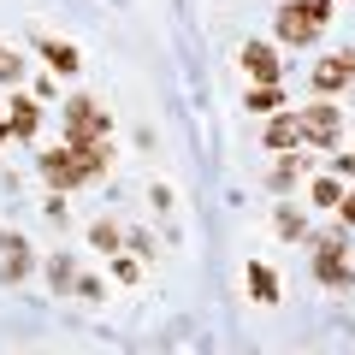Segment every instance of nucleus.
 <instances>
[{"instance_id": "f257e3e1", "label": "nucleus", "mask_w": 355, "mask_h": 355, "mask_svg": "<svg viewBox=\"0 0 355 355\" xmlns=\"http://www.w3.org/2000/svg\"><path fill=\"white\" fill-rule=\"evenodd\" d=\"M314 279L331 284V291H349L355 284V266H349V254H343L338 231H331V237H314Z\"/></svg>"}, {"instance_id": "39448f33", "label": "nucleus", "mask_w": 355, "mask_h": 355, "mask_svg": "<svg viewBox=\"0 0 355 355\" xmlns=\"http://www.w3.org/2000/svg\"><path fill=\"white\" fill-rule=\"evenodd\" d=\"M349 83H355V48L314 65V89H326V95H338V89H349Z\"/></svg>"}, {"instance_id": "20e7f679", "label": "nucleus", "mask_w": 355, "mask_h": 355, "mask_svg": "<svg viewBox=\"0 0 355 355\" xmlns=\"http://www.w3.org/2000/svg\"><path fill=\"white\" fill-rule=\"evenodd\" d=\"M243 71H249L254 83H279V77H284L279 48H272V42H243Z\"/></svg>"}, {"instance_id": "5701e85b", "label": "nucleus", "mask_w": 355, "mask_h": 355, "mask_svg": "<svg viewBox=\"0 0 355 355\" xmlns=\"http://www.w3.org/2000/svg\"><path fill=\"white\" fill-rule=\"evenodd\" d=\"M331 172H338L343 184H349V178H355V154H338V160H331Z\"/></svg>"}, {"instance_id": "9b49d317", "label": "nucleus", "mask_w": 355, "mask_h": 355, "mask_svg": "<svg viewBox=\"0 0 355 355\" xmlns=\"http://www.w3.org/2000/svg\"><path fill=\"white\" fill-rule=\"evenodd\" d=\"M243 107H249V113H279V107H284V89L279 83H254L249 95H243Z\"/></svg>"}, {"instance_id": "f3484780", "label": "nucleus", "mask_w": 355, "mask_h": 355, "mask_svg": "<svg viewBox=\"0 0 355 355\" xmlns=\"http://www.w3.org/2000/svg\"><path fill=\"white\" fill-rule=\"evenodd\" d=\"M279 237H291V243L308 237V225H302V214H296V207H279Z\"/></svg>"}, {"instance_id": "a211bd4d", "label": "nucleus", "mask_w": 355, "mask_h": 355, "mask_svg": "<svg viewBox=\"0 0 355 355\" xmlns=\"http://www.w3.org/2000/svg\"><path fill=\"white\" fill-rule=\"evenodd\" d=\"M0 83H24V60L0 48Z\"/></svg>"}, {"instance_id": "4be33fe9", "label": "nucleus", "mask_w": 355, "mask_h": 355, "mask_svg": "<svg viewBox=\"0 0 355 355\" xmlns=\"http://www.w3.org/2000/svg\"><path fill=\"white\" fill-rule=\"evenodd\" d=\"M71 291H77V296H89V302H101V284H95V279H83V272H77V284H71Z\"/></svg>"}, {"instance_id": "f8f14e48", "label": "nucleus", "mask_w": 355, "mask_h": 355, "mask_svg": "<svg viewBox=\"0 0 355 355\" xmlns=\"http://www.w3.org/2000/svg\"><path fill=\"white\" fill-rule=\"evenodd\" d=\"M42 60H48V65H53V71H60V77H71L77 65H83V60H77V48H65V42H53V36L42 42Z\"/></svg>"}, {"instance_id": "ddd939ff", "label": "nucleus", "mask_w": 355, "mask_h": 355, "mask_svg": "<svg viewBox=\"0 0 355 355\" xmlns=\"http://www.w3.org/2000/svg\"><path fill=\"white\" fill-rule=\"evenodd\" d=\"M308 202L314 207H338L343 202V178L331 172V178H314V184H308Z\"/></svg>"}, {"instance_id": "f03ea898", "label": "nucleus", "mask_w": 355, "mask_h": 355, "mask_svg": "<svg viewBox=\"0 0 355 355\" xmlns=\"http://www.w3.org/2000/svg\"><path fill=\"white\" fill-rule=\"evenodd\" d=\"M107 130H113V119H107L95 101L77 95V101L65 107V142H107Z\"/></svg>"}, {"instance_id": "dca6fc26", "label": "nucleus", "mask_w": 355, "mask_h": 355, "mask_svg": "<svg viewBox=\"0 0 355 355\" xmlns=\"http://www.w3.org/2000/svg\"><path fill=\"white\" fill-rule=\"evenodd\" d=\"M48 279H53V291H71V284H77V266H71V254H53Z\"/></svg>"}, {"instance_id": "9d476101", "label": "nucleus", "mask_w": 355, "mask_h": 355, "mask_svg": "<svg viewBox=\"0 0 355 355\" xmlns=\"http://www.w3.org/2000/svg\"><path fill=\"white\" fill-rule=\"evenodd\" d=\"M249 296H254V302H266V308H272V302H279V272L254 261V266H249Z\"/></svg>"}, {"instance_id": "412c9836", "label": "nucleus", "mask_w": 355, "mask_h": 355, "mask_svg": "<svg viewBox=\"0 0 355 355\" xmlns=\"http://www.w3.org/2000/svg\"><path fill=\"white\" fill-rule=\"evenodd\" d=\"M296 6H302L314 24H326V18H331V0H296Z\"/></svg>"}, {"instance_id": "6e6552de", "label": "nucleus", "mask_w": 355, "mask_h": 355, "mask_svg": "<svg viewBox=\"0 0 355 355\" xmlns=\"http://www.w3.org/2000/svg\"><path fill=\"white\" fill-rule=\"evenodd\" d=\"M0 254H6V266H0V279L6 284H18L30 272V243L18 237V231H6V237H0Z\"/></svg>"}, {"instance_id": "423d86ee", "label": "nucleus", "mask_w": 355, "mask_h": 355, "mask_svg": "<svg viewBox=\"0 0 355 355\" xmlns=\"http://www.w3.org/2000/svg\"><path fill=\"white\" fill-rule=\"evenodd\" d=\"M261 142H266V148H279V154L296 148V142H302V113H284V107H279V113L261 125Z\"/></svg>"}, {"instance_id": "6ab92c4d", "label": "nucleus", "mask_w": 355, "mask_h": 355, "mask_svg": "<svg viewBox=\"0 0 355 355\" xmlns=\"http://www.w3.org/2000/svg\"><path fill=\"white\" fill-rule=\"evenodd\" d=\"M113 279H119V284H137V279H142V266L125 261V254H113Z\"/></svg>"}, {"instance_id": "1a4fd4ad", "label": "nucleus", "mask_w": 355, "mask_h": 355, "mask_svg": "<svg viewBox=\"0 0 355 355\" xmlns=\"http://www.w3.org/2000/svg\"><path fill=\"white\" fill-rule=\"evenodd\" d=\"M6 119H12V137H18V142H30V137H36V125H42V113H36L30 95H18V101L6 107Z\"/></svg>"}, {"instance_id": "7ed1b4c3", "label": "nucleus", "mask_w": 355, "mask_h": 355, "mask_svg": "<svg viewBox=\"0 0 355 355\" xmlns=\"http://www.w3.org/2000/svg\"><path fill=\"white\" fill-rule=\"evenodd\" d=\"M302 142H314V148H338V142H343V113L331 101H314L302 113Z\"/></svg>"}, {"instance_id": "4468645a", "label": "nucleus", "mask_w": 355, "mask_h": 355, "mask_svg": "<svg viewBox=\"0 0 355 355\" xmlns=\"http://www.w3.org/2000/svg\"><path fill=\"white\" fill-rule=\"evenodd\" d=\"M89 243H95L101 254H119V243H125V231H119V219H95V225H89Z\"/></svg>"}, {"instance_id": "aec40b11", "label": "nucleus", "mask_w": 355, "mask_h": 355, "mask_svg": "<svg viewBox=\"0 0 355 355\" xmlns=\"http://www.w3.org/2000/svg\"><path fill=\"white\" fill-rule=\"evenodd\" d=\"M338 225L355 231V190H343V202H338Z\"/></svg>"}, {"instance_id": "b1692460", "label": "nucleus", "mask_w": 355, "mask_h": 355, "mask_svg": "<svg viewBox=\"0 0 355 355\" xmlns=\"http://www.w3.org/2000/svg\"><path fill=\"white\" fill-rule=\"evenodd\" d=\"M0 137H12V119H6V113H0Z\"/></svg>"}, {"instance_id": "2eb2a0df", "label": "nucleus", "mask_w": 355, "mask_h": 355, "mask_svg": "<svg viewBox=\"0 0 355 355\" xmlns=\"http://www.w3.org/2000/svg\"><path fill=\"white\" fill-rule=\"evenodd\" d=\"M296 178H302V160H296V154H291V148H284V160H279V166H272V172H266V190H291Z\"/></svg>"}, {"instance_id": "0eeeda50", "label": "nucleus", "mask_w": 355, "mask_h": 355, "mask_svg": "<svg viewBox=\"0 0 355 355\" xmlns=\"http://www.w3.org/2000/svg\"><path fill=\"white\" fill-rule=\"evenodd\" d=\"M314 36H320V24H314V18H308L302 6H296V0H291V6H284V12H279V42H291V48H308V42H314Z\"/></svg>"}]
</instances>
